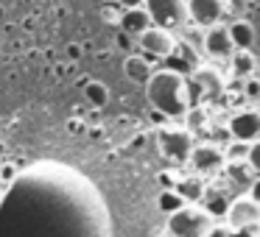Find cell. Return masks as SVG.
<instances>
[{
	"mask_svg": "<svg viewBox=\"0 0 260 237\" xmlns=\"http://www.w3.org/2000/svg\"><path fill=\"white\" fill-rule=\"evenodd\" d=\"M224 215H226V223H230L232 231L254 229L257 220H260V204L254 201V198H249V195H238L232 204H226Z\"/></svg>",
	"mask_w": 260,
	"mask_h": 237,
	"instance_id": "5",
	"label": "cell"
},
{
	"mask_svg": "<svg viewBox=\"0 0 260 237\" xmlns=\"http://www.w3.org/2000/svg\"><path fill=\"white\" fill-rule=\"evenodd\" d=\"M162 207H176V209H179L182 201H179V198H171V195H162Z\"/></svg>",
	"mask_w": 260,
	"mask_h": 237,
	"instance_id": "21",
	"label": "cell"
},
{
	"mask_svg": "<svg viewBox=\"0 0 260 237\" xmlns=\"http://www.w3.org/2000/svg\"><path fill=\"white\" fill-rule=\"evenodd\" d=\"M0 237H112L101 190L53 159L25 168L0 201Z\"/></svg>",
	"mask_w": 260,
	"mask_h": 237,
	"instance_id": "1",
	"label": "cell"
},
{
	"mask_svg": "<svg viewBox=\"0 0 260 237\" xmlns=\"http://www.w3.org/2000/svg\"><path fill=\"white\" fill-rule=\"evenodd\" d=\"M92 3H104V0H92Z\"/></svg>",
	"mask_w": 260,
	"mask_h": 237,
	"instance_id": "24",
	"label": "cell"
},
{
	"mask_svg": "<svg viewBox=\"0 0 260 237\" xmlns=\"http://www.w3.org/2000/svg\"><path fill=\"white\" fill-rule=\"evenodd\" d=\"M148 103L165 117H182L190 109V90L187 78L179 70H157L146 78Z\"/></svg>",
	"mask_w": 260,
	"mask_h": 237,
	"instance_id": "2",
	"label": "cell"
},
{
	"mask_svg": "<svg viewBox=\"0 0 260 237\" xmlns=\"http://www.w3.org/2000/svg\"><path fill=\"white\" fill-rule=\"evenodd\" d=\"M146 12L157 28L176 31L187 23V3L185 0H146Z\"/></svg>",
	"mask_w": 260,
	"mask_h": 237,
	"instance_id": "4",
	"label": "cell"
},
{
	"mask_svg": "<svg viewBox=\"0 0 260 237\" xmlns=\"http://www.w3.org/2000/svg\"><path fill=\"white\" fill-rule=\"evenodd\" d=\"M159 148L171 162H187L193 151V134L187 129H165L159 134Z\"/></svg>",
	"mask_w": 260,
	"mask_h": 237,
	"instance_id": "6",
	"label": "cell"
},
{
	"mask_svg": "<svg viewBox=\"0 0 260 237\" xmlns=\"http://www.w3.org/2000/svg\"><path fill=\"white\" fill-rule=\"evenodd\" d=\"M202 48H204V53L213 56V59H230L232 53H235V45H232V40H230V31H226V25H221V23L210 25V28L202 34Z\"/></svg>",
	"mask_w": 260,
	"mask_h": 237,
	"instance_id": "9",
	"label": "cell"
},
{
	"mask_svg": "<svg viewBox=\"0 0 260 237\" xmlns=\"http://www.w3.org/2000/svg\"><path fill=\"white\" fill-rule=\"evenodd\" d=\"M226 173H230L232 187H238V192L252 190L254 181H257V170H254L249 162H230V170H226Z\"/></svg>",
	"mask_w": 260,
	"mask_h": 237,
	"instance_id": "13",
	"label": "cell"
},
{
	"mask_svg": "<svg viewBox=\"0 0 260 237\" xmlns=\"http://www.w3.org/2000/svg\"><path fill=\"white\" fill-rule=\"evenodd\" d=\"M148 25H151V17H148V12L143 6L123 9V14H120V28H123L126 34H132V36H140Z\"/></svg>",
	"mask_w": 260,
	"mask_h": 237,
	"instance_id": "12",
	"label": "cell"
},
{
	"mask_svg": "<svg viewBox=\"0 0 260 237\" xmlns=\"http://www.w3.org/2000/svg\"><path fill=\"white\" fill-rule=\"evenodd\" d=\"M210 226H213V215L193 204H182L179 209L168 215L171 237H207Z\"/></svg>",
	"mask_w": 260,
	"mask_h": 237,
	"instance_id": "3",
	"label": "cell"
},
{
	"mask_svg": "<svg viewBox=\"0 0 260 237\" xmlns=\"http://www.w3.org/2000/svg\"><path fill=\"white\" fill-rule=\"evenodd\" d=\"M187 90H196V92H207V95H215L221 90V75L213 73V70H199L193 75V84H187Z\"/></svg>",
	"mask_w": 260,
	"mask_h": 237,
	"instance_id": "15",
	"label": "cell"
},
{
	"mask_svg": "<svg viewBox=\"0 0 260 237\" xmlns=\"http://www.w3.org/2000/svg\"><path fill=\"white\" fill-rule=\"evenodd\" d=\"M190 162L199 173H213V170H221V165H224V151L215 145H193Z\"/></svg>",
	"mask_w": 260,
	"mask_h": 237,
	"instance_id": "11",
	"label": "cell"
},
{
	"mask_svg": "<svg viewBox=\"0 0 260 237\" xmlns=\"http://www.w3.org/2000/svg\"><path fill=\"white\" fill-rule=\"evenodd\" d=\"M230 134L232 140L254 142L260 137V114L257 112H241L230 120Z\"/></svg>",
	"mask_w": 260,
	"mask_h": 237,
	"instance_id": "10",
	"label": "cell"
},
{
	"mask_svg": "<svg viewBox=\"0 0 260 237\" xmlns=\"http://www.w3.org/2000/svg\"><path fill=\"white\" fill-rule=\"evenodd\" d=\"M252 145L254 142H241V140H232V145L226 148L224 159H230V162H246L249 153H252Z\"/></svg>",
	"mask_w": 260,
	"mask_h": 237,
	"instance_id": "17",
	"label": "cell"
},
{
	"mask_svg": "<svg viewBox=\"0 0 260 237\" xmlns=\"http://www.w3.org/2000/svg\"><path fill=\"white\" fill-rule=\"evenodd\" d=\"M230 31V40L235 45V51H252L254 48V25L246 20H235L232 25H226Z\"/></svg>",
	"mask_w": 260,
	"mask_h": 237,
	"instance_id": "14",
	"label": "cell"
},
{
	"mask_svg": "<svg viewBox=\"0 0 260 237\" xmlns=\"http://www.w3.org/2000/svg\"><path fill=\"white\" fill-rule=\"evenodd\" d=\"M137 45L148 53V56H157V59H165L176 51V36L174 31H165V28H157V25H148L140 36H137Z\"/></svg>",
	"mask_w": 260,
	"mask_h": 237,
	"instance_id": "7",
	"label": "cell"
},
{
	"mask_svg": "<svg viewBox=\"0 0 260 237\" xmlns=\"http://www.w3.org/2000/svg\"><path fill=\"white\" fill-rule=\"evenodd\" d=\"M207 237H230V231H226V229H218V226H210V231H207Z\"/></svg>",
	"mask_w": 260,
	"mask_h": 237,
	"instance_id": "20",
	"label": "cell"
},
{
	"mask_svg": "<svg viewBox=\"0 0 260 237\" xmlns=\"http://www.w3.org/2000/svg\"><path fill=\"white\" fill-rule=\"evenodd\" d=\"M187 3V20H193L202 28L221 23L226 14V0H185Z\"/></svg>",
	"mask_w": 260,
	"mask_h": 237,
	"instance_id": "8",
	"label": "cell"
},
{
	"mask_svg": "<svg viewBox=\"0 0 260 237\" xmlns=\"http://www.w3.org/2000/svg\"><path fill=\"white\" fill-rule=\"evenodd\" d=\"M87 98H90V103H95V106H101V103H107V98H109V92H107V87L104 84H87Z\"/></svg>",
	"mask_w": 260,
	"mask_h": 237,
	"instance_id": "19",
	"label": "cell"
},
{
	"mask_svg": "<svg viewBox=\"0 0 260 237\" xmlns=\"http://www.w3.org/2000/svg\"><path fill=\"white\" fill-rule=\"evenodd\" d=\"M230 59H232V73H235L238 78H246V75H252L254 67H257L252 51H235Z\"/></svg>",
	"mask_w": 260,
	"mask_h": 237,
	"instance_id": "16",
	"label": "cell"
},
{
	"mask_svg": "<svg viewBox=\"0 0 260 237\" xmlns=\"http://www.w3.org/2000/svg\"><path fill=\"white\" fill-rule=\"evenodd\" d=\"M118 3H120L123 9H135V6H143L146 0H118Z\"/></svg>",
	"mask_w": 260,
	"mask_h": 237,
	"instance_id": "22",
	"label": "cell"
},
{
	"mask_svg": "<svg viewBox=\"0 0 260 237\" xmlns=\"http://www.w3.org/2000/svg\"><path fill=\"white\" fill-rule=\"evenodd\" d=\"M246 92H249V98L257 95V81H249V84H246Z\"/></svg>",
	"mask_w": 260,
	"mask_h": 237,
	"instance_id": "23",
	"label": "cell"
},
{
	"mask_svg": "<svg viewBox=\"0 0 260 237\" xmlns=\"http://www.w3.org/2000/svg\"><path fill=\"white\" fill-rule=\"evenodd\" d=\"M179 195H182V201H199L204 195V184L199 179H187L179 184Z\"/></svg>",
	"mask_w": 260,
	"mask_h": 237,
	"instance_id": "18",
	"label": "cell"
}]
</instances>
